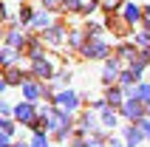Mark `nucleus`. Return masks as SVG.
<instances>
[{
  "label": "nucleus",
  "mask_w": 150,
  "mask_h": 147,
  "mask_svg": "<svg viewBox=\"0 0 150 147\" xmlns=\"http://www.w3.org/2000/svg\"><path fill=\"white\" fill-rule=\"evenodd\" d=\"M0 147H8V133H3V136H0Z\"/></svg>",
  "instance_id": "nucleus-19"
},
{
  "label": "nucleus",
  "mask_w": 150,
  "mask_h": 147,
  "mask_svg": "<svg viewBox=\"0 0 150 147\" xmlns=\"http://www.w3.org/2000/svg\"><path fill=\"white\" fill-rule=\"evenodd\" d=\"M105 6H116V0H105Z\"/></svg>",
  "instance_id": "nucleus-20"
},
{
  "label": "nucleus",
  "mask_w": 150,
  "mask_h": 147,
  "mask_svg": "<svg viewBox=\"0 0 150 147\" xmlns=\"http://www.w3.org/2000/svg\"><path fill=\"white\" fill-rule=\"evenodd\" d=\"M102 119H105V124H116V116L110 113V110H105V113H102Z\"/></svg>",
  "instance_id": "nucleus-12"
},
{
  "label": "nucleus",
  "mask_w": 150,
  "mask_h": 147,
  "mask_svg": "<svg viewBox=\"0 0 150 147\" xmlns=\"http://www.w3.org/2000/svg\"><path fill=\"white\" fill-rule=\"evenodd\" d=\"M57 105L65 107V110H74V107H76V96L71 93V90H62V93L57 96Z\"/></svg>",
  "instance_id": "nucleus-1"
},
{
  "label": "nucleus",
  "mask_w": 150,
  "mask_h": 147,
  "mask_svg": "<svg viewBox=\"0 0 150 147\" xmlns=\"http://www.w3.org/2000/svg\"><path fill=\"white\" fill-rule=\"evenodd\" d=\"M142 136H144L142 130H136V127H130V130H127V147H139Z\"/></svg>",
  "instance_id": "nucleus-5"
},
{
  "label": "nucleus",
  "mask_w": 150,
  "mask_h": 147,
  "mask_svg": "<svg viewBox=\"0 0 150 147\" xmlns=\"http://www.w3.org/2000/svg\"><path fill=\"white\" fill-rule=\"evenodd\" d=\"M125 113H127V116H139V113H142V105L130 99V102H125Z\"/></svg>",
  "instance_id": "nucleus-7"
},
{
  "label": "nucleus",
  "mask_w": 150,
  "mask_h": 147,
  "mask_svg": "<svg viewBox=\"0 0 150 147\" xmlns=\"http://www.w3.org/2000/svg\"><path fill=\"white\" fill-rule=\"evenodd\" d=\"M34 23H37V25H48V14H37V17H34Z\"/></svg>",
  "instance_id": "nucleus-13"
},
{
  "label": "nucleus",
  "mask_w": 150,
  "mask_h": 147,
  "mask_svg": "<svg viewBox=\"0 0 150 147\" xmlns=\"http://www.w3.org/2000/svg\"><path fill=\"white\" fill-rule=\"evenodd\" d=\"M108 102H110V105H119V102H122V93H119V90H110V93H108Z\"/></svg>",
  "instance_id": "nucleus-9"
},
{
  "label": "nucleus",
  "mask_w": 150,
  "mask_h": 147,
  "mask_svg": "<svg viewBox=\"0 0 150 147\" xmlns=\"http://www.w3.org/2000/svg\"><path fill=\"white\" fill-rule=\"evenodd\" d=\"M23 96L34 102V99L40 96V85H34V82H25V85H23Z\"/></svg>",
  "instance_id": "nucleus-4"
},
{
  "label": "nucleus",
  "mask_w": 150,
  "mask_h": 147,
  "mask_svg": "<svg viewBox=\"0 0 150 147\" xmlns=\"http://www.w3.org/2000/svg\"><path fill=\"white\" fill-rule=\"evenodd\" d=\"M45 3H48V6H57V0H45Z\"/></svg>",
  "instance_id": "nucleus-21"
},
{
  "label": "nucleus",
  "mask_w": 150,
  "mask_h": 147,
  "mask_svg": "<svg viewBox=\"0 0 150 147\" xmlns=\"http://www.w3.org/2000/svg\"><path fill=\"white\" fill-rule=\"evenodd\" d=\"M142 133H147V136H150V119H144V122H142Z\"/></svg>",
  "instance_id": "nucleus-17"
},
{
  "label": "nucleus",
  "mask_w": 150,
  "mask_h": 147,
  "mask_svg": "<svg viewBox=\"0 0 150 147\" xmlns=\"http://www.w3.org/2000/svg\"><path fill=\"white\" fill-rule=\"evenodd\" d=\"M125 17H127V23H133V20H139V17H142L139 6H133V3H127V6H125Z\"/></svg>",
  "instance_id": "nucleus-6"
},
{
  "label": "nucleus",
  "mask_w": 150,
  "mask_h": 147,
  "mask_svg": "<svg viewBox=\"0 0 150 147\" xmlns=\"http://www.w3.org/2000/svg\"><path fill=\"white\" fill-rule=\"evenodd\" d=\"M20 20H23V23H28V20H31V11H28L25 6H23V11H20Z\"/></svg>",
  "instance_id": "nucleus-14"
},
{
  "label": "nucleus",
  "mask_w": 150,
  "mask_h": 147,
  "mask_svg": "<svg viewBox=\"0 0 150 147\" xmlns=\"http://www.w3.org/2000/svg\"><path fill=\"white\" fill-rule=\"evenodd\" d=\"M136 93L142 96V102H147V105H150V85H139V88H136Z\"/></svg>",
  "instance_id": "nucleus-8"
},
{
  "label": "nucleus",
  "mask_w": 150,
  "mask_h": 147,
  "mask_svg": "<svg viewBox=\"0 0 150 147\" xmlns=\"http://www.w3.org/2000/svg\"><path fill=\"white\" fill-rule=\"evenodd\" d=\"M45 40L48 42H59V28H51V31L45 34Z\"/></svg>",
  "instance_id": "nucleus-10"
},
{
  "label": "nucleus",
  "mask_w": 150,
  "mask_h": 147,
  "mask_svg": "<svg viewBox=\"0 0 150 147\" xmlns=\"http://www.w3.org/2000/svg\"><path fill=\"white\" fill-rule=\"evenodd\" d=\"M3 59H6V62H11V59H14V51L6 48V51H3Z\"/></svg>",
  "instance_id": "nucleus-16"
},
{
  "label": "nucleus",
  "mask_w": 150,
  "mask_h": 147,
  "mask_svg": "<svg viewBox=\"0 0 150 147\" xmlns=\"http://www.w3.org/2000/svg\"><path fill=\"white\" fill-rule=\"evenodd\" d=\"M8 42H11V45H23V37H20L17 31H11L8 34Z\"/></svg>",
  "instance_id": "nucleus-11"
},
{
  "label": "nucleus",
  "mask_w": 150,
  "mask_h": 147,
  "mask_svg": "<svg viewBox=\"0 0 150 147\" xmlns=\"http://www.w3.org/2000/svg\"><path fill=\"white\" fill-rule=\"evenodd\" d=\"M17 119H23L25 124H31L34 122V107L31 105H20L17 107Z\"/></svg>",
  "instance_id": "nucleus-3"
},
{
  "label": "nucleus",
  "mask_w": 150,
  "mask_h": 147,
  "mask_svg": "<svg viewBox=\"0 0 150 147\" xmlns=\"http://www.w3.org/2000/svg\"><path fill=\"white\" fill-rule=\"evenodd\" d=\"M85 54H88V57H93V59H102L105 54H108V45H105V42H93V45H88V48H85Z\"/></svg>",
  "instance_id": "nucleus-2"
},
{
  "label": "nucleus",
  "mask_w": 150,
  "mask_h": 147,
  "mask_svg": "<svg viewBox=\"0 0 150 147\" xmlns=\"http://www.w3.org/2000/svg\"><path fill=\"white\" fill-rule=\"evenodd\" d=\"M34 147H48V141H45V136H37V139H34Z\"/></svg>",
  "instance_id": "nucleus-15"
},
{
  "label": "nucleus",
  "mask_w": 150,
  "mask_h": 147,
  "mask_svg": "<svg viewBox=\"0 0 150 147\" xmlns=\"http://www.w3.org/2000/svg\"><path fill=\"white\" fill-rule=\"evenodd\" d=\"M79 6V0H65V8H76Z\"/></svg>",
  "instance_id": "nucleus-18"
}]
</instances>
